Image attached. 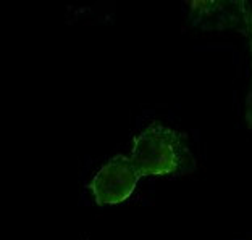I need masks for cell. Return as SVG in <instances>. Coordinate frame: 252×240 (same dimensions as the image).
Instances as JSON below:
<instances>
[{
    "instance_id": "6da1fadb",
    "label": "cell",
    "mask_w": 252,
    "mask_h": 240,
    "mask_svg": "<svg viewBox=\"0 0 252 240\" xmlns=\"http://www.w3.org/2000/svg\"><path fill=\"white\" fill-rule=\"evenodd\" d=\"M129 160L141 178L168 176L192 166L188 137L158 121H154L134 137Z\"/></svg>"
},
{
    "instance_id": "7a4b0ae2",
    "label": "cell",
    "mask_w": 252,
    "mask_h": 240,
    "mask_svg": "<svg viewBox=\"0 0 252 240\" xmlns=\"http://www.w3.org/2000/svg\"><path fill=\"white\" fill-rule=\"evenodd\" d=\"M139 179L141 176L133 166L129 157L117 155L94 176L89 188L99 207L117 205L133 195Z\"/></svg>"
},
{
    "instance_id": "3957f363",
    "label": "cell",
    "mask_w": 252,
    "mask_h": 240,
    "mask_svg": "<svg viewBox=\"0 0 252 240\" xmlns=\"http://www.w3.org/2000/svg\"><path fill=\"white\" fill-rule=\"evenodd\" d=\"M249 2H191L189 20L200 29H234L243 31L244 15Z\"/></svg>"
},
{
    "instance_id": "277c9868",
    "label": "cell",
    "mask_w": 252,
    "mask_h": 240,
    "mask_svg": "<svg viewBox=\"0 0 252 240\" xmlns=\"http://www.w3.org/2000/svg\"><path fill=\"white\" fill-rule=\"evenodd\" d=\"M243 34L249 37V45H251V56H252V3H248V10H246L244 15V27H243ZM252 66V65H251ZM246 123L252 129V78H251V87L248 97H246Z\"/></svg>"
}]
</instances>
